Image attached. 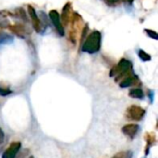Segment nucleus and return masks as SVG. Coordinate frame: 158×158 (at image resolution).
Wrapping results in <instances>:
<instances>
[{
  "mask_svg": "<svg viewBox=\"0 0 158 158\" xmlns=\"http://www.w3.org/2000/svg\"><path fill=\"white\" fill-rule=\"evenodd\" d=\"M100 40H101V33L99 31H94L84 44L82 50L88 53H95L100 49Z\"/></svg>",
  "mask_w": 158,
  "mask_h": 158,
  "instance_id": "f257e3e1",
  "label": "nucleus"
},
{
  "mask_svg": "<svg viewBox=\"0 0 158 158\" xmlns=\"http://www.w3.org/2000/svg\"><path fill=\"white\" fill-rule=\"evenodd\" d=\"M145 116V110L138 106H131L127 109L126 117L133 121H141Z\"/></svg>",
  "mask_w": 158,
  "mask_h": 158,
  "instance_id": "f03ea898",
  "label": "nucleus"
},
{
  "mask_svg": "<svg viewBox=\"0 0 158 158\" xmlns=\"http://www.w3.org/2000/svg\"><path fill=\"white\" fill-rule=\"evenodd\" d=\"M139 131H140V126L136 123L126 124L121 129V131L123 132V134L131 139H133L138 134Z\"/></svg>",
  "mask_w": 158,
  "mask_h": 158,
  "instance_id": "7ed1b4c3",
  "label": "nucleus"
},
{
  "mask_svg": "<svg viewBox=\"0 0 158 158\" xmlns=\"http://www.w3.org/2000/svg\"><path fill=\"white\" fill-rule=\"evenodd\" d=\"M21 147V143L19 142H13L4 152L2 158H15Z\"/></svg>",
  "mask_w": 158,
  "mask_h": 158,
  "instance_id": "20e7f679",
  "label": "nucleus"
},
{
  "mask_svg": "<svg viewBox=\"0 0 158 158\" xmlns=\"http://www.w3.org/2000/svg\"><path fill=\"white\" fill-rule=\"evenodd\" d=\"M49 17L53 22V24L56 26V28L57 29V31L59 32V34L61 36L64 35V29L62 27V24L60 22V19H59V15L56 10H51L49 13Z\"/></svg>",
  "mask_w": 158,
  "mask_h": 158,
  "instance_id": "39448f33",
  "label": "nucleus"
},
{
  "mask_svg": "<svg viewBox=\"0 0 158 158\" xmlns=\"http://www.w3.org/2000/svg\"><path fill=\"white\" fill-rule=\"evenodd\" d=\"M145 141H146V149H145V155H148L149 154V149L151 146H153L156 142V134L154 132H147L145 134V137H144Z\"/></svg>",
  "mask_w": 158,
  "mask_h": 158,
  "instance_id": "423d86ee",
  "label": "nucleus"
},
{
  "mask_svg": "<svg viewBox=\"0 0 158 158\" xmlns=\"http://www.w3.org/2000/svg\"><path fill=\"white\" fill-rule=\"evenodd\" d=\"M130 96L132 98H136V99H143L144 97V94H143V90L139 88H135L130 91Z\"/></svg>",
  "mask_w": 158,
  "mask_h": 158,
  "instance_id": "0eeeda50",
  "label": "nucleus"
},
{
  "mask_svg": "<svg viewBox=\"0 0 158 158\" xmlns=\"http://www.w3.org/2000/svg\"><path fill=\"white\" fill-rule=\"evenodd\" d=\"M130 68H131V63H130L128 60H126V59H122V60L119 62V64H118V69H119V70H120L122 73L128 71Z\"/></svg>",
  "mask_w": 158,
  "mask_h": 158,
  "instance_id": "6e6552de",
  "label": "nucleus"
},
{
  "mask_svg": "<svg viewBox=\"0 0 158 158\" xmlns=\"http://www.w3.org/2000/svg\"><path fill=\"white\" fill-rule=\"evenodd\" d=\"M133 153L131 151H122L116 154L112 158H132Z\"/></svg>",
  "mask_w": 158,
  "mask_h": 158,
  "instance_id": "1a4fd4ad",
  "label": "nucleus"
},
{
  "mask_svg": "<svg viewBox=\"0 0 158 158\" xmlns=\"http://www.w3.org/2000/svg\"><path fill=\"white\" fill-rule=\"evenodd\" d=\"M135 81V78L134 77H129L127 79H125L123 81L120 82V87L122 88H127L129 86H131Z\"/></svg>",
  "mask_w": 158,
  "mask_h": 158,
  "instance_id": "9d476101",
  "label": "nucleus"
},
{
  "mask_svg": "<svg viewBox=\"0 0 158 158\" xmlns=\"http://www.w3.org/2000/svg\"><path fill=\"white\" fill-rule=\"evenodd\" d=\"M29 13H30V15H31L32 20L34 21L35 27H36V25L39 24V19H38V17H37V15H36V13H35V10H34L31 6H29Z\"/></svg>",
  "mask_w": 158,
  "mask_h": 158,
  "instance_id": "9b49d317",
  "label": "nucleus"
},
{
  "mask_svg": "<svg viewBox=\"0 0 158 158\" xmlns=\"http://www.w3.org/2000/svg\"><path fill=\"white\" fill-rule=\"evenodd\" d=\"M139 56L143 59V60H150L151 57L149 55H147L144 51H140L139 52Z\"/></svg>",
  "mask_w": 158,
  "mask_h": 158,
  "instance_id": "f8f14e48",
  "label": "nucleus"
},
{
  "mask_svg": "<svg viewBox=\"0 0 158 158\" xmlns=\"http://www.w3.org/2000/svg\"><path fill=\"white\" fill-rule=\"evenodd\" d=\"M9 94H11V91L10 90L0 87V95L1 96H6V95H8Z\"/></svg>",
  "mask_w": 158,
  "mask_h": 158,
  "instance_id": "ddd939ff",
  "label": "nucleus"
},
{
  "mask_svg": "<svg viewBox=\"0 0 158 158\" xmlns=\"http://www.w3.org/2000/svg\"><path fill=\"white\" fill-rule=\"evenodd\" d=\"M145 31L148 33V35L149 36H153V38L154 39H156V40H157V34H156V32H155V31H150L149 30H145Z\"/></svg>",
  "mask_w": 158,
  "mask_h": 158,
  "instance_id": "4468645a",
  "label": "nucleus"
},
{
  "mask_svg": "<svg viewBox=\"0 0 158 158\" xmlns=\"http://www.w3.org/2000/svg\"><path fill=\"white\" fill-rule=\"evenodd\" d=\"M4 139H5V134H4L3 131L1 130V128H0V143H2L4 142Z\"/></svg>",
  "mask_w": 158,
  "mask_h": 158,
  "instance_id": "2eb2a0df",
  "label": "nucleus"
},
{
  "mask_svg": "<svg viewBox=\"0 0 158 158\" xmlns=\"http://www.w3.org/2000/svg\"><path fill=\"white\" fill-rule=\"evenodd\" d=\"M29 158H34L33 156H31V157H29Z\"/></svg>",
  "mask_w": 158,
  "mask_h": 158,
  "instance_id": "dca6fc26",
  "label": "nucleus"
}]
</instances>
